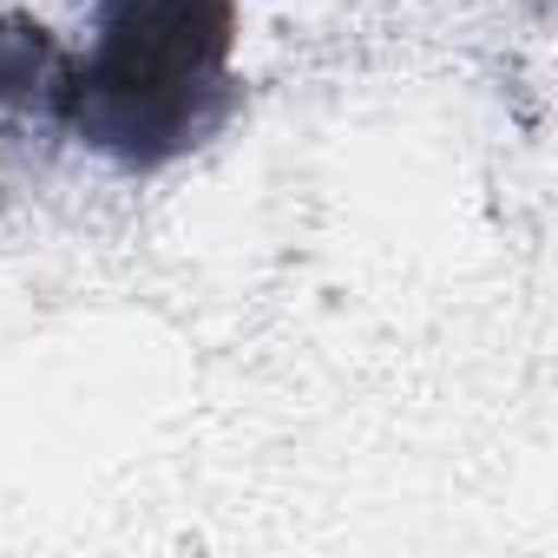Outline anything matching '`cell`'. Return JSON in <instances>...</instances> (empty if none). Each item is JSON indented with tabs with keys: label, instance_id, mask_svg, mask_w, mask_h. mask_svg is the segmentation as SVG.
<instances>
[{
	"label": "cell",
	"instance_id": "6da1fadb",
	"mask_svg": "<svg viewBox=\"0 0 558 558\" xmlns=\"http://www.w3.org/2000/svg\"><path fill=\"white\" fill-rule=\"evenodd\" d=\"M236 0H99L93 47L53 99V125L125 171L197 151L236 106Z\"/></svg>",
	"mask_w": 558,
	"mask_h": 558
},
{
	"label": "cell",
	"instance_id": "7a4b0ae2",
	"mask_svg": "<svg viewBox=\"0 0 558 558\" xmlns=\"http://www.w3.org/2000/svg\"><path fill=\"white\" fill-rule=\"evenodd\" d=\"M60 80H66L60 40L40 21L0 14V119H27V112H47L53 119Z\"/></svg>",
	"mask_w": 558,
	"mask_h": 558
}]
</instances>
